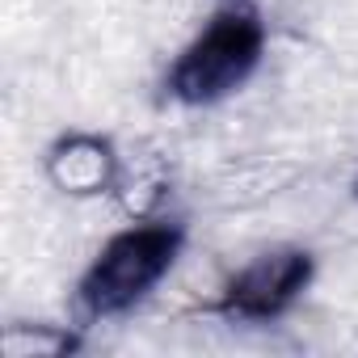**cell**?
I'll use <instances>...</instances> for the list:
<instances>
[{"instance_id": "6da1fadb", "label": "cell", "mask_w": 358, "mask_h": 358, "mask_svg": "<svg viewBox=\"0 0 358 358\" xmlns=\"http://www.w3.org/2000/svg\"><path fill=\"white\" fill-rule=\"evenodd\" d=\"M266 17L249 0H232V5L215 9L211 22L177 51L164 93L177 106H215L249 85V76L266 59Z\"/></svg>"}, {"instance_id": "277c9868", "label": "cell", "mask_w": 358, "mask_h": 358, "mask_svg": "<svg viewBox=\"0 0 358 358\" xmlns=\"http://www.w3.org/2000/svg\"><path fill=\"white\" fill-rule=\"evenodd\" d=\"M114 169H118L114 148L101 135H89V131H72V135H64L47 152V173H51V182L64 194H97V190H110Z\"/></svg>"}, {"instance_id": "7a4b0ae2", "label": "cell", "mask_w": 358, "mask_h": 358, "mask_svg": "<svg viewBox=\"0 0 358 358\" xmlns=\"http://www.w3.org/2000/svg\"><path fill=\"white\" fill-rule=\"evenodd\" d=\"M186 249L182 220H143L110 236L76 282V308L85 320H114L139 308Z\"/></svg>"}, {"instance_id": "3957f363", "label": "cell", "mask_w": 358, "mask_h": 358, "mask_svg": "<svg viewBox=\"0 0 358 358\" xmlns=\"http://www.w3.org/2000/svg\"><path fill=\"white\" fill-rule=\"evenodd\" d=\"M316 278V257L299 245H278L257 253L253 262H245L215 299V312L228 320H278L282 312H291L303 291Z\"/></svg>"}, {"instance_id": "5b68a950", "label": "cell", "mask_w": 358, "mask_h": 358, "mask_svg": "<svg viewBox=\"0 0 358 358\" xmlns=\"http://www.w3.org/2000/svg\"><path fill=\"white\" fill-rule=\"evenodd\" d=\"M80 345L76 333L59 324H9L5 329V354L9 358H59Z\"/></svg>"}]
</instances>
